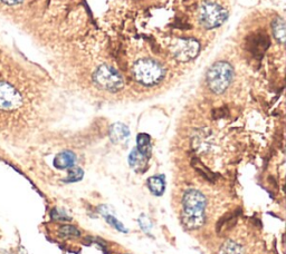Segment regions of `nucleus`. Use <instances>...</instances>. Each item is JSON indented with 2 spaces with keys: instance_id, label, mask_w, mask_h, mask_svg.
<instances>
[{
  "instance_id": "1",
  "label": "nucleus",
  "mask_w": 286,
  "mask_h": 254,
  "mask_svg": "<svg viewBox=\"0 0 286 254\" xmlns=\"http://www.w3.org/2000/svg\"><path fill=\"white\" fill-rule=\"evenodd\" d=\"M206 196L197 190H188L184 194L181 222L188 230H196L205 223Z\"/></svg>"
},
{
  "instance_id": "2",
  "label": "nucleus",
  "mask_w": 286,
  "mask_h": 254,
  "mask_svg": "<svg viewBox=\"0 0 286 254\" xmlns=\"http://www.w3.org/2000/svg\"><path fill=\"white\" fill-rule=\"evenodd\" d=\"M133 77L138 83L144 86H153L160 83L164 77L166 71L163 70L160 63L149 58L140 59L133 65Z\"/></svg>"
},
{
  "instance_id": "3",
  "label": "nucleus",
  "mask_w": 286,
  "mask_h": 254,
  "mask_svg": "<svg viewBox=\"0 0 286 254\" xmlns=\"http://www.w3.org/2000/svg\"><path fill=\"white\" fill-rule=\"evenodd\" d=\"M233 67L227 61H217L207 73V84L215 94H223L233 80Z\"/></svg>"
},
{
  "instance_id": "4",
  "label": "nucleus",
  "mask_w": 286,
  "mask_h": 254,
  "mask_svg": "<svg viewBox=\"0 0 286 254\" xmlns=\"http://www.w3.org/2000/svg\"><path fill=\"white\" fill-rule=\"evenodd\" d=\"M93 82L97 87L107 91H118L124 86L122 76L113 67L101 65L93 74Z\"/></svg>"
},
{
  "instance_id": "5",
  "label": "nucleus",
  "mask_w": 286,
  "mask_h": 254,
  "mask_svg": "<svg viewBox=\"0 0 286 254\" xmlns=\"http://www.w3.org/2000/svg\"><path fill=\"white\" fill-rule=\"evenodd\" d=\"M227 19V11L217 3L207 2L199 10V21L204 27L212 29L222 26Z\"/></svg>"
},
{
  "instance_id": "6",
  "label": "nucleus",
  "mask_w": 286,
  "mask_h": 254,
  "mask_svg": "<svg viewBox=\"0 0 286 254\" xmlns=\"http://www.w3.org/2000/svg\"><path fill=\"white\" fill-rule=\"evenodd\" d=\"M199 44L194 39H180L172 48V54L180 61H189L199 53Z\"/></svg>"
},
{
  "instance_id": "7",
  "label": "nucleus",
  "mask_w": 286,
  "mask_h": 254,
  "mask_svg": "<svg viewBox=\"0 0 286 254\" xmlns=\"http://www.w3.org/2000/svg\"><path fill=\"white\" fill-rule=\"evenodd\" d=\"M76 163V156L75 154L71 151H64L56 155V157L54 158V166L58 170H68L71 167L75 166Z\"/></svg>"
},
{
  "instance_id": "8",
  "label": "nucleus",
  "mask_w": 286,
  "mask_h": 254,
  "mask_svg": "<svg viewBox=\"0 0 286 254\" xmlns=\"http://www.w3.org/2000/svg\"><path fill=\"white\" fill-rule=\"evenodd\" d=\"M129 129L123 124H114L109 131V137L114 143H120L129 137Z\"/></svg>"
},
{
  "instance_id": "9",
  "label": "nucleus",
  "mask_w": 286,
  "mask_h": 254,
  "mask_svg": "<svg viewBox=\"0 0 286 254\" xmlns=\"http://www.w3.org/2000/svg\"><path fill=\"white\" fill-rule=\"evenodd\" d=\"M148 185L152 193L157 196H160L163 194L164 189H166V181H164V177L161 175L152 176L149 178Z\"/></svg>"
},
{
  "instance_id": "10",
  "label": "nucleus",
  "mask_w": 286,
  "mask_h": 254,
  "mask_svg": "<svg viewBox=\"0 0 286 254\" xmlns=\"http://www.w3.org/2000/svg\"><path fill=\"white\" fill-rule=\"evenodd\" d=\"M148 158H149L148 156H145V155L140 152L138 148H136V150H133L132 153L130 154L129 162H130V165L133 167V169L138 170V169H140V167H142V166L145 165Z\"/></svg>"
},
{
  "instance_id": "11",
  "label": "nucleus",
  "mask_w": 286,
  "mask_h": 254,
  "mask_svg": "<svg viewBox=\"0 0 286 254\" xmlns=\"http://www.w3.org/2000/svg\"><path fill=\"white\" fill-rule=\"evenodd\" d=\"M138 150L144 154L145 156L150 157L151 154V143H150V137L147 134H140L138 136Z\"/></svg>"
},
{
  "instance_id": "12",
  "label": "nucleus",
  "mask_w": 286,
  "mask_h": 254,
  "mask_svg": "<svg viewBox=\"0 0 286 254\" xmlns=\"http://www.w3.org/2000/svg\"><path fill=\"white\" fill-rule=\"evenodd\" d=\"M273 34L275 36V38L281 42V44H284L285 42V22L283 19H276L275 22L273 24Z\"/></svg>"
},
{
  "instance_id": "13",
  "label": "nucleus",
  "mask_w": 286,
  "mask_h": 254,
  "mask_svg": "<svg viewBox=\"0 0 286 254\" xmlns=\"http://www.w3.org/2000/svg\"><path fill=\"white\" fill-rule=\"evenodd\" d=\"M101 209V207H100ZM100 212L104 215V218H105V220H106V222L107 223H109V224H111L113 227H115L117 228L118 231H120V232H126V228L124 227V225L122 224V223H121L118 219H115V216L114 215H112V214H109L108 212H107V210H100Z\"/></svg>"
},
{
  "instance_id": "14",
  "label": "nucleus",
  "mask_w": 286,
  "mask_h": 254,
  "mask_svg": "<svg viewBox=\"0 0 286 254\" xmlns=\"http://www.w3.org/2000/svg\"><path fill=\"white\" fill-rule=\"evenodd\" d=\"M58 233L62 238H78L81 237V232L75 226L63 225L59 227Z\"/></svg>"
},
{
  "instance_id": "15",
  "label": "nucleus",
  "mask_w": 286,
  "mask_h": 254,
  "mask_svg": "<svg viewBox=\"0 0 286 254\" xmlns=\"http://www.w3.org/2000/svg\"><path fill=\"white\" fill-rule=\"evenodd\" d=\"M82 178H83V170L81 169V167L73 166V167H71L70 173H69L68 177H66L65 182H68V183H74V182L81 181Z\"/></svg>"
},
{
  "instance_id": "16",
  "label": "nucleus",
  "mask_w": 286,
  "mask_h": 254,
  "mask_svg": "<svg viewBox=\"0 0 286 254\" xmlns=\"http://www.w3.org/2000/svg\"><path fill=\"white\" fill-rule=\"evenodd\" d=\"M51 215H52V218L54 219V220H60V221H63V220H71L70 219V216L66 214L64 211H62V210H58V209H55V210H53L52 211V213H51Z\"/></svg>"
},
{
  "instance_id": "17",
  "label": "nucleus",
  "mask_w": 286,
  "mask_h": 254,
  "mask_svg": "<svg viewBox=\"0 0 286 254\" xmlns=\"http://www.w3.org/2000/svg\"><path fill=\"white\" fill-rule=\"evenodd\" d=\"M227 246L225 247V251H226V254H240L241 250L238 244H236L234 242H228L226 244Z\"/></svg>"
},
{
  "instance_id": "18",
  "label": "nucleus",
  "mask_w": 286,
  "mask_h": 254,
  "mask_svg": "<svg viewBox=\"0 0 286 254\" xmlns=\"http://www.w3.org/2000/svg\"><path fill=\"white\" fill-rule=\"evenodd\" d=\"M3 2L6 3V4H8V5H17V4L21 3L23 0H3Z\"/></svg>"
}]
</instances>
